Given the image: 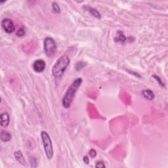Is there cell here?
Wrapping results in <instances>:
<instances>
[{"label":"cell","instance_id":"obj_10","mask_svg":"<svg viewBox=\"0 0 168 168\" xmlns=\"http://www.w3.org/2000/svg\"><path fill=\"white\" fill-rule=\"evenodd\" d=\"M142 95L144 97V98L149 100V101H152L154 100L155 95H154V92L150 90H144L142 91Z\"/></svg>","mask_w":168,"mask_h":168},{"label":"cell","instance_id":"obj_13","mask_svg":"<svg viewBox=\"0 0 168 168\" xmlns=\"http://www.w3.org/2000/svg\"><path fill=\"white\" fill-rule=\"evenodd\" d=\"M86 65H87L86 62H84V61L78 62L77 63L75 64V70H76L77 71L81 70H82V69H83Z\"/></svg>","mask_w":168,"mask_h":168},{"label":"cell","instance_id":"obj_11","mask_svg":"<svg viewBox=\"0 0 168 168\" xmlns=\"http://www.w3.org/2000/svg\"><path fill=\"white\" fill-rule=\"evenodd\" d=\"M84 8H85V9H86V11L90 12L91 13V15L93 16H94V17L97 18L98 19L101 18V13L98 12L97 9H95V8H93V7H89V6L85 7Z\"/></svg>","mask_w":168,"mask_h":168},{"label":"cell","instance_id":"obj_8","mask_svg":"<svg viewBox=\"0 0 168 168\" xmlns=\"http://www.w3.org/2000/svg\"><path fill=\"white\" fill-rule=\"evenodd\" d=\"M14 156H15V159L17 160L18 162L21 164V165L24 166H26V161L24 158V156H23L21 151H20V150L16 151V152H15Z\"/></svg>","mask_w":168,"mask_h":168},{"label":"cell","instance_id":"obj_19","mask_svg":"<svg viewBox=\"0 0 168 168\" xmlns=\"http://www.w3.org/2000/svg\"><path fill=\"white\" fill-rule=\"evenodd\" d=\"M83 160H84V163H85L86 164H88L89 163H90V159H89V158L87 156H84Z\"/></svg>","mask_w":168,"mask_h":168},{"label":"cell","instance_id":"obj_15","mask_svg":"<svg viewBox=\"0 0 168 168\" xmlns=\"http://www.w3.org/2000/svg\"><path fill=\"white\" fill-rule=\"evenodd\" d=\"M26 34V28L24 26H22V27L20 28L19 30H18V31L16 32V35H17V36H19V37H23Z\"/></svg>","mask_w":168,"mask_h":168},{"label":"cell","instance_id":"obj_9","mask_svg":"<svg viewBox=\"0 0 168 168\" xmlns=\"http://www.w3.org/2000/svg\"><path fill=\"white\" fill-rule=\"evenodd\" d=\"M127 40V38L126 36L124 34V32L122 31H118L116 33V38H114V41L117 43H121L124 44Z\"/></svg>","mask_w":168,"mask_h":168},{"label":"cell","instance_id":"obj_2","mask_svg":"<svg viewBox=\"0 0 168 168\" xmlns=\"http://www.w3.org/2000/svg\"><path fill=\"white\" fill-rule=\"evenodd\" d=\"M70 62V58L67 55L61 56L52 68V74L55 78H61L67 70Z\"/></svg>","mask_w":168,"mask_h":168},{"label":"cell","instance_id":"obj_4","mask_svg":"<svg viewBox=\"0 0 168 168\" xmlns=\"http://www.w3.org/2000/svg\"><path fill=\"white\" fill-rule=\"evenodd\" d=\"M57 46L54 39L51 37H47L44 39V49L45 55L48 57H51L54 56L56 51H57Z\"/></svg>","mask_w":168,"mask_h":168},{"label":"cell","instance_id":"obj_7","mask_svg":"<svg viewBox=\"0 0 168 168\" xmlns=\"http://www.w3.org/2000/svg\"><path fill=\"white\" fill-rule=\"evenodd\" d=\"M10 123V117L8 113L3 112L1 114V126L3 127H7Z\"/></svg>","mask_w":168,"mask_h":168},{"label":"cell","instance_id":"obj_6","mask_svg":"<svg viewBox=\"0 0 168 168\" xmlns=\"http://www.w3.org/2000/svg\"><path fill=\"white\" fill-rule=\"evenodd\" d=\"M46 67V63L43 59H38L34 62L32 64V68L34 70L38 73H41L44 72Z\"/></svg>","mask_w":168,"mask_h":168},{"label":"cell","instance_id":"obj_5","mask_svg":"<svg viewBox=\"0 0 168 168\" xmlns=\"http://www.w3.org/2000/svg\"><path fill=\"white\" fill-rule=\"evenodd\" d=\"M1 27L6 33L12 34L15 30V26L11 19L9 18L3 19L1 21Z\"/></svg>","mask_w":168,"mask_h":168},{"label":"cell","instance_id":"obj_1","mask_svg":"<svg viewBox=\"0 0 168 168\" xmlns=\"http://www.w3.org/2000/svg\"><path fill=\"white\" fill-rule=\"evenodd\" d=\"M82 82H83V79L81 78H78L72 82L67 89L62 100V104L64 108H69L70 107L75 95L78 91V89L81 86Z\"/></svg>","mask_w":168,"mask_h":168},{"label":"cell","instance_id":"obj_14","mask_svg":"<svg viewBox=\"0 0 168 168\" xmlns=\"http://www.w3.org/2000/svg\"><path fill=\"white\" fill-rule=\"evenodd\" d=\"M52 9H53V12L55 13H57V14H59V13H61V12L60 7L58 6V3H56V2L53 3Z\"/></svg>","mask_w":168,"mask_h":168},{"label":"cell","instance_id":"obj_12","mask_svg":"<svg viewBox=\"0 0 168 168\" xmlns=\"http://www.w3.org/2000/svg\"><path fill=\"white\" fill-rule=\"evenodd\" d=\"M0 137H1V140L3 142H9L11 139V134L9 131H1Z\"/></svg>","mask_w":168,"mask_h":168},{"label":"cell","instance_id":"obj_16","mask_svg":"<svg viewBox=\"0 0 168 168\" xmlns=\"http://www.w3.org/2000/svg\"><path fill=\"white\" fill-rule=\"evenodd\" d=\"M153 78L155 79V80L158 81V83L161 86H164V83L162 82V80H161V79L158 77V76H157V75H153Z\"/></svg>","mask_w":168,"mask_h":168},{"label":"cell","instance_id":"obj_3","mask_svg":"<svg viewBox=\"0 0 168 168\" xmlns=\"http://www.w3.org/2000/svg\"><path fill=\"white\" fill-rule=\"evenodd\" d=\"M41 137L44 145L45 156L48 160H51L53 157L54 150L53 147L52 141L49 135L45 131H42L41 132Z\"/></svg>","mask_w":168,"mask_h":168},{"label":"cell","instance_id":"obj_17","mask_svg":"<svg viewBox=\"0 0 168 168\" xmlns=\"http://www.w3.org/2000/svg\"><path fill=\"white\" fill-rule=\"evenodd\" d=\"M89 154H90V156L91 158H95V156H97V152H96V150H95V149H91L90 150V152H89Z\"/></svg>","mask_w":168,"mask_h":168},{"label":"cell","instance_id":"obj_18","mask_svg":"<svg viewBox=\"0 0 168 168\" xmlns=\"http://www.w3.org/2000/svg\"><path fill=\"white\" fill-rule=\"evenodd\" d=\"M95 167H96L97 168H104L106 166H105L103 162H97L96 165H95Z\"/></svg>","mask_w":168,"mask_h":168}]
</instances>
